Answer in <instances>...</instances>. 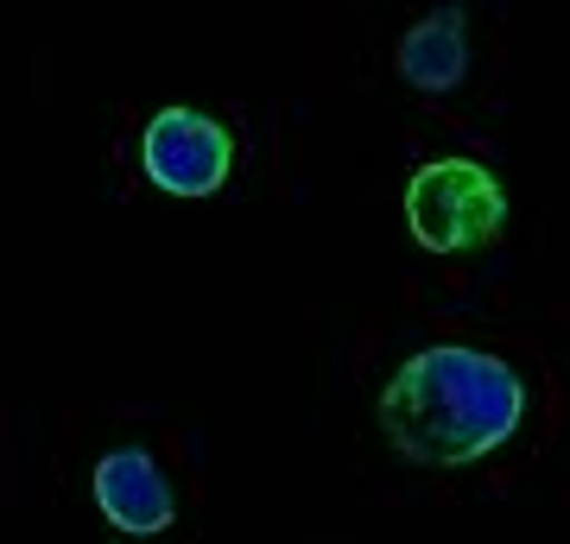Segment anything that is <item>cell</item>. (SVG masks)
Returning a JSON list of instances; mask_svg holds the SVG:
<instances>
[{"instance_id": "1", "label": "cell", "mask_w": 570, "mask_h": 544, "mask_svg": "<svg viewBox=\"0 0 570 544\" xmlns=\"http://www.w3.org/2000/svg\"><path fill=\"white\" fill-rule=\"evenodd\" d=\"M527 412V386L508 362L482 348H425L381 393V431L406 463L463 468L513 437Z\"/></svg>"}, {"instance_id": "2", "label": "cell", "mask_w": 570, "mask_h": 544, "mask_svg": "<svg viewBox=\"0 0 570 544\" xmlns=\"http://www.w3.org/2000/svg\"><path fill=\"white\" fill-rule=\"evenodd\" d=\"M406 222L419 247L431 254H463L489 247L508 222V197L482 159H431L406 184Z\"/></svg>"}, {"instance_id": "3", "label": "cell", "mask_w": 570, "mask_h": 544, "mask_svg": "<svg viewBox=\"0 0 570 544\" xmlns=\"http://www.w3.org/2000/svg\"><path fill=\"white\" fill-rule=\"evenodd\" d=\"M146 178L171 190V197H209L223 190L235 171V140L223 133V121H209L197 108H165L159 121L146 127Z\"/></svg>"}, {"instance_id": "4", "label": "cell", "mask_w": 570, "mask_h": 544, "mask_svg": "<svg viewBox=\"0 0 570 544\" xmlns=\"http://www.w3.org/2000/svg\"><path fill=\"white\" fill-rule=\"evenodd\" d=\"M96 506L108 513L115 532H165L171 513H178L159 463L146 449H108L96 463Z\"/></svg>"}, {"instance_id": "5", "label": "cell", "mask_w": 570, "mask_h": 544, "mask_svg": "<svg viewBox=\"0 0 570 544\" xmlns=\"http://www.w3.org/2000/svg\"><path fill=\"white\" fill-rule=\"evenodd\" d=\"M469 70V51H463V13L444 7L431 13L425 26H412L400 39V77L419 82V89H456Z\"/></svg>"}]
</instances>
